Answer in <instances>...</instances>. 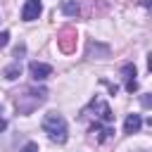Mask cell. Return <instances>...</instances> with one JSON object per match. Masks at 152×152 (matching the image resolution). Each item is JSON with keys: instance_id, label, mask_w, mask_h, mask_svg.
Here are the masks:
<instances>
[{"instance_id": "10", "label": "cell", "mask_w": 152, "mask_h": 152, "mask_svg": "<svg viewBox=\"0 0 152 152\" xmlns=\"http://www.w3.org/2000/svg\"><path fill=\"white\" fill-rule=\"evenodd\" d=\"M19 74H21V62H12L10 66H5V69H2V76H5L7 81L19 78Z\"/></svg>"}, {"instance_id": "12", "label": "cell", "mask_w": 152, "mask_h": 152, "mask_svg": "<svg viewBox=\"0 0 152 152\" xmlns=\"http://www.w3.org/2000/svg\"><path fill=\"white\" fill-rule=\"evenodd\" d=\"M24 52H26V45H24V43L17 45V48H14V62H21V55H24Z\"/></svg>"}, {"instance_id": "13", "label": "cell", "mask_w": 152, "mask_h": 152, "mask_svg": "<svg viewBox=\"0 0 152 152\" xmlns=\"http://www.w3.org/2000/svg\"><path fill=\"white\" fill-rule=\"evenodd\" d=\"M7 43H10V31H2V33H0V50L7 48Z\"/></svg>"}, {"instance_id": "15", "label": "cell", "mask_w": 152, "mask_h": 152, "mask_svg": "<svg viewBox=\"0 0 152 152\" xmlns=\"http://www.w3.org/2000/svg\"><path fill=\"white\" fill-rule=\"evenodd\" d=\"M5 128H7V121H5V119H2V116H0V133H2V131H5Z\"/></svg>"}, {"instance_id": "5", "label": "cell", "mask_w": 152, "mask_h": 152, "mask_svg": "<svg viewBox=\"0 0 152 152\" xmlns=\"http://www.w3.org/2000/svg\"><path fill=\"white\" fill-rule=\"evenodd\" d=\"M28 74L33 81H45L48 76H52V66L45 62H31L28 64Z\"/></svg>"}, {"instance_id": "1", "label": "cell", "mask_w": 152, "mask_h": 152, "mask_svg": "<svg viewBox=\"0 0 152 152\" xmlns=\"http://www.w3.org/2000/svg\"><path fill=\"white\" fill-rule=\"evenodd\" d=\"M45 100H48V90H45V88H33V86H28V88H24V90L14 97V104H17V112H19V114L28 116V114H33Z\"/></svg>"}, {"instance_id": "3", "label": "cell", "mask_w": 152, "mask_h": 152, "mask_svg": "<svg viewBox=\"0 0 152 152\" xmlns=\"http://www.w3.org/2000/svg\"><path fill=\"white\" fill-rule=\"evenodd\" d=\"M88 109H95V124L112 126V121H114V114H112L109 104H107L102 97H95V100L90 102V107H88Z\"/></svg>"}, {"instance_id": "8", "label": "cell", "mask_w": 152, "mask_h": 152, "mask_svg": "<svg viewBox=\"0 0 152 152\" xmlns=\"http://www.w3.org/2000/svg\"><path fill=\"white\" fill-rule=\"evenodd\" d=\"M93 55H100L97 59H104V57H109V48L90 40V43H88V57H93Z\"/></svg>"}, {"instance_id": "9", "label": "cell", "mask_w": 152, "mask_h": 152, "mask_svg": "<svg viewBox=\"0 0 152 152\" xmlns=\"http://www.w3.org/2000/svg\"><path fill=\"white\" fill-rule=\"evenodd\" d=\"M90 131L97 133V142H104V140L112 138V133H114V128H112V126H104V124H95Z\"/></svg>"}, {"instance_id": "2", "label": "cell", "mask_w": 152, "mask_h": 152, "mask_svg": "<svg viewBox=\"0 0 152 152\" xmlns=\"http://www.w3.org/2000/svg\"><path fill=\"white\" fill-rule=\"evenodd\" d=\"M43 133L52 140V142H57V145H64L66 142V138H69V126H66V119L59 114V112H48L45 116H43Z\"/></svg>"}, {"instance_id": "14", "label": "cell", "mask_w": 152, "mask_h": 152, "mask_svg": "<svg viewBox=\"0 0 152 152\" xmlns=\"http://www.w3.org/2000/svg\"><path fill=\"white\" fill-rule=\"evenodd\" d=\"M24 152H40V150H38L36 142H26V145H24Z\"/></svg>"}, {"instance_id": "11", "label": "cell", "mask_w": 152, "mask_h": 152, "mask_svg": "<svg viewBox=\"0 0 152 152\" xmlns=\"http://www.w3.org/2000/svg\"><path fill=\"white\" fill-rule=\"evenodd\" d=\"M62 12L66 17H76L78 14V2L76 0H62Z\"/></svg>"}, {"instance_id": "7", "label": "cell", "mask_w": 152, "mask_h": 152, "mask_svg": "<svg viewBox=\"0 0 152 152\" xmlns=\"http://www.w3.org/2000/svg\"><path fill=\"white\" fill-rule=\"evenodd\" d=\"M124 78H126V90L135 93L138 90V81H135V66L133 64H124Z\"/></svg>"}, {"instance_id": "6", "label": "cell", "mask_w": 152, "mask_h": 152, "mask_svg": "<svg viewBox=\"0 0 152 152\" xmlns=\"http://www.w3.org/2000/svg\"><path fill=\"white\" fill-rule=\"evenodd\" d=\"M140 126H142V116H140V114H128L126 121H124V133L133 135V133L140 131Z\"/></svg>"}, {"instance_id": "4", "label": "cell", "mask_w": 152, "mask_h": 152, "mask_svg": "<svg viewBox=\"0 0 152 152\" xmlns=\"http://www.w3.org/2000/svg\"><path fill=\"white\" fill-rule=\"evenodd\" d=\"M43 12V2L40 0H26L24 7H21V19L24 21H36Z\"/></svg>"}]
</instances>
